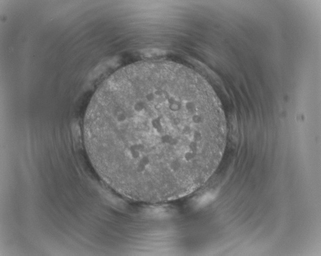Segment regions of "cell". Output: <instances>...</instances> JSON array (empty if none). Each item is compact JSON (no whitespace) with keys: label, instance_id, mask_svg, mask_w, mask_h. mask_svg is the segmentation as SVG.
Returning a JSON list of instances; mask_svg holds the SVG:
<instances>
[{"label":"cell","instance_id":"1","mask_svg":"<svg viewBox=\"0 0 321 256\" xmlns=\"http://www.w3.org/2000/svg\"><path fill=\"white\" fill-rule=\"evenodd\" d=\"M221 103L196 71L169 61L125 66L99 87L83 120L99 176L126 198L150 204L192 193L218 166L227 139Z\"/></svg>","mask_w":321,"mask_h":256}]
</instances>
